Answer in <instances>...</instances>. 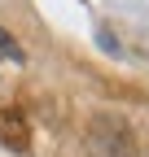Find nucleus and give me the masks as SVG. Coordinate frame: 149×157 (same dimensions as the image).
<instances>
[{"label": "nucleus", "mask_w": 149, "mask_h": 157, "mask_svg": "<svg viewBox=\"0 0 149 157\" xmlns=\"http://www.w3.org/2000/svg\"><path fill=\"white\" fill-rule=\"evenodd\" d=\"M0 144L13 148V153H26V148H31V135H26V118H22V109H0Z\"/></svg>", "instance_id": "nucleus-1"}, {"label": "nucleus", "mask_w": 149, "mask_h": 157, "mask_svg": "<svg viewBox=\"0 0 149 157\" xmlns=\"http://www.w3.org/2000/svg\"><path fill=\"white\" fill-rule=\"evenodd\" d=\"M0 61H22V48H18L5 31H0Z\"/></svg>", "instance_id": "nucleus-2"}]
</instances>
